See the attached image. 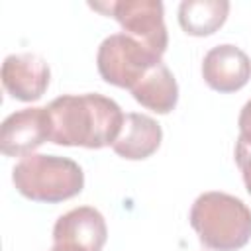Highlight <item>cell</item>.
I'll return each mask as SVG.
<instances>
[{"instance_id":"14","label":"cell","mask_w":251,"mask_h":251,"mask_svg":"<svg viewBox=\"0 0 251 251\" xmlns=\"http://www.w3.org/2000/svg\"><path fill=\"white\" fill-rule=\"evenodd\" d=\"M237 126H239V131H251V100H247L245 106L241 108Z\"/></svg>"},{"instance_id":"8","label":"cell","mask_w":251,"mask_h":251,"mask_svg":"<svg viewBox=\"0 0 251 251\" xmlns=\"http://www.w3.org/2000/svg\"><path fill=\"white\" fill-rule=\"evenodd\" d=\"M49 65L35 53L8 55L2 63V84L6 92L16 100H39L49 86Z\"/></svg>"},{"instance_id":"15","label":"cell","mask_w":251,"mask_h":251,"mask_svg":"<svg viewBox=\"0 0 251 251\" xmlns=\"http://www.w3.org/2000/svg\"><path fill=\"white\" fill-rule=\"evenodd\" d=\"M49 251H82V249H76V247H71V245H59V243H55Z\"/></svg>"},{"instance_id":"11","label":"cell","mask_w":251,"mask_h":251,"mask_svg":"<svg viewBox=\"0 0 251 251\" xmlns=\"http://www.w3.org/2000/svg\"><path fill=\"white\" fill-rule=\"evenodd\" d=\"M131 96L135 102L155 114H169L178 102V84L171 69L161 61L131 88Z\"/></svg>"},{"instance_id":"13","label":"cell","mask_w":251,"mask_h":251,"mask_svg":"<svg viewBox=\"0 0 251 251\" xmlns=\"http://www.w3.org/2000/svg\"><path fill=\"white\" fill-rule=\"evenodd\" d=\"M235 163L241 171L245 188L251 194V131H239L235 141Z\"/></svg>"},{"instance_id":"12","label":"cell","mask_w":251,"mask_h":251,"mask_svg":"<svg viewBox=\"0 0 251 251\" xmlns=\"http://www.w3.org/2000/svg\"><path fill=\"white\" fill-rule=\"evenodd\" d=\"M227 14V0H184L178 6V24L184 33L206 37L226 24Z\"/></svg>"},{"instance_id":"5","label":"cell","mask_w":251,"mask_h":251,"mask_svg":"<svg viewBox=\"0 0 251 251\" xmlns=\"http://www.w3.org/2000/svg\"><path fill=\"white\" fill-rule=\"evenodd\" d=\"M88 6L104 16H112L122 25L124 33L135 37L163 59L169 45V35L161 0H110L90 2Z\"/></svg>"},{"instance_id":"3","label":"cell","mask_w":251,"mask_h":251,"mask_svg":"<svg viewBox=\"0 0 251 251\" xmlns=\"http://www.w3.org/2000/svg\"><path fill=\"white\" fill-rule=\"evenodd\" d=\"M16 190L33 202H63L82 192L84 173L73 159L31 153L12 171Z\"/></svg>"},{"instance_id":"9","label":"cell","mask_w":251,"mask_h":251,"mask_svg":"<svg viewBox=\"0 0 251 251\" xmlns=\"http://www.w3.org/2000/svg\"><path fill=\"white\" fill-rule=\"evenodd\" d=\"M108 239L104 216L92 206H78L59 216L53 226V241L82 251H102Z\"/></svg>"},{"instance_id":"7","label":"cell","mask_w":251,"mask_h":251,"mask_svg":"<svg viewBox=\"0 0 251 251\" xmlns=\"http://www.w3.org/2000/svg\"><path fill=\"white\" fill-rule=\"evenodd\" d=\"M202 78L216 92H237L251 78V59L231 43L216 45L204 55Z\"/></svg>"},{"instance_id":"10","label":"cell","mask_w":251,"mask_h":251,"mask_svg":"<svg viewBox=\"0 0 251 251\" xmlns=\"http://www.w3.org/2000/svg\"><path fill=\"white\" fill-rule=\"evenodd\" d=\"M161 139H163L161 126L153 118L145 114L129 112L124 118L120 135L112 143V149L116 155L124 159L141 161L151 157L159 149Z\"/></svg>"},{"instance_id":"4","label":"cell","mask_w":251,"mask_h":251,"mask_svg":"<svg viewBox=\"0 0 251 251\" xmlns=\"http://www.w3.org/2000/svg\"><path fill=\"white\" fill-rule=\"evenodd\" d=\"M161 61L163 59L149 47L124 31L108 35L100 43L96 55L100 76L108 84L127 90H131L147 75V71Z\"/></svg>"},{"instance_id":"1","label":"cell","mask_w":251,"mask_h":251,"mask_svg":"<svg viewBox=\"0 0 251 251\" xmlns=\"http://www.w3.org/2000/svg\"><path fill=\"white\" fill-rule=\"evenodd\" d=\"M51 120L49 141L67 147L102 149L120 135L126 114L108 96L63 94L47 106Z\"/></svg>"},{"instance_id":"2","label":"cell","mask_w":251,"mask_h":251,"mask_svg":"<svg viewBox=\"0 0 251 251\" xmlns=\"http://www.w3.org/2000/svg\"><path fill=\"white\" fill-rule=\"evenodd\" d=\"M188 220L200 243L210 251H237L251 239V210L227 192L200 194Z\"/></svg>"},{"instance_id":"6","label":"cell","mask_w":251,"mask_h":251,"mask_svg":"<svg viewBox=\"0 0 251 251\" xmlns=\"http://www.w3.org/2000/svg\"><path fill=\"white\" fill-rule=\"evenodd\" d=\"M51 120L45 108H24L10 114L0 127V151L8 157H27L49 141Z\"/></svg>"}]
</instances>
